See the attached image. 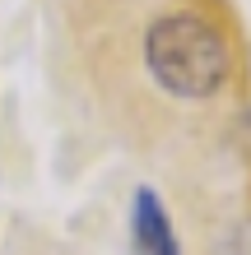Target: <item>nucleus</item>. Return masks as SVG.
<instances>
[{"instance_id":"obj_2","label":"nucleus","mask_w":251,"mask_h":255,"mask_svg":"<svg viewBox=\"0 0 251 255\" xmlns=\"http://www.w3.org/2000/svg\"><path fill=\"white\" fill-rule=\"evenodd\" d=\"M135 251L140 255H177V237H172V223H168V209L154 190H140L135 195Z\"/></svg>"},{"instance_id":"obj_1","label":"nucleus","mask_w":251,"mask_h":255,"mask_svg":"<svg viewBox=\"0 0 251 255\" xmlns=\"http://www.w3.org/2000/svg\"><path fill=\"white\" fill-rule=\"evenodd\" d=\"M144 61L177 98H210L228 79V47L196 14H168L144 33Z\"/></svg>"},{"instance_id":"obj_3","label":"nucleus","mask_w":251,"mask_h":255,"mask_svg":"<svg viewBox=\"0 0 251 255\" xmlns=\"http://www.w3.org/2000/svg\"><path fill=\"white\" fill-rule=\"evenodd\" d=\"M233 255H251V223H242L233 232Z\"/></svg>"}]
</instances>
